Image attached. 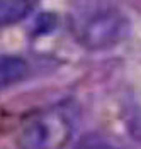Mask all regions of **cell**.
I'll list each match as a JSON object with an SVG mask.
<instances>
[{
  "label": "cell",
  "mask_w": 141,
  "mask_h": 149,
  "mask_svg": "<svg viewBox=\"0 0 141 149\" xmlns=\"http://www.w3.org/2000/svg\"><path fill=\"white\" fill-rule=\"evenodd\" d=\"M78 110L65 102L31 115L15 136L19 149H63L73 137Z\"/></svg>",
  "instance_id": "1"
},
{
  "label": "cell",
  "mask_w": 141,
  "mask_h": 149,
  "mask_svg": "<svg viewBox=\"0 0 141 149\" xmlns=\"http://www.w3.org/2000/svg\"><path fill=\"white\" fill-rule=\"evenodd\" d=\"M126 31V19L117 10H102L88 19L82 27L80 41L88 49H105L119 42Z\"/></svg>",
  "instance_id": "2"
},
{
  "label": "cell",
  "mask_w": 141,
  "mask_h": 149,
  "mask_svg": "<svg viewBox=\"0 0 141 149\" xmlns=\"http://www.w3.org/2000/svg\"><path fill=\"white\" fill-rule=\"evenodd\" d=\"M29 73L27 61L20 56H0V90L22 81Z\"/></svg>",
  "instance_id": "3"
},
{
  "label": "cell",
  "mask_w": 141,
  "mask_h": 149,
  "mask_svg": "<svg viewBox=\"0 0 141 149\" xmlns=\"http://www.w3.org/2000/svg\"><path fill=\"white\" fill-rule=\"evenodd\" d=\"M31 7V0H0V27L22 20Z\"/></svg>",
  "instance_id": "4"
},
{
  "label": "cell",
  "mask_w": 141,
  "mask_h": 149,
  "mask_svg": "<svg viewBox=\"0 0 141 149\" xmlns=\"http://www.w3.org/2000/svg\"><path fill=\"white\" fill-rule=\"evenodd\" d=\"M76 149H121V148H112V146H105V144H82Z\"/></svg>",
  "instance_id": "5"
}]
</instances>
